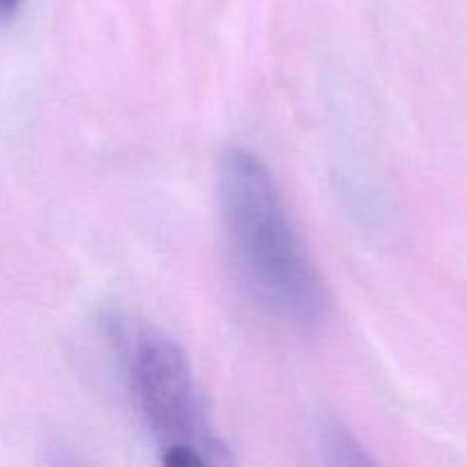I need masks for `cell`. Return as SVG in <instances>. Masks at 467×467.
I'll use <instances>...</instances> for the list:
<instances>
[{"label":"cell","instance_id":"cell-1","mask_svg":"<svg viewBox=\"0 0 467 467\" xmlns=\"http://www.w3.org/2000/svg\"><path fill=\"white\" fill-rule=\"evenodd\" d=\"M222 213L233 260L251 295L281 322L310 328L328 295L281 190L258 155L235 149L222 167Z\"/></svg>","mask_w":467,"mask_h":467},{"label":"cell","instance_id":"cell-2","mask_svg":"<svg viewBox=\"0 0 467 467\" xmlns=\"http://www.w3.org/2000/svg\"><path fill=\"white\" fill-rule=\"evenodd\" d=\"M130 390L137 410L162 445L164 465L222 463L223 450L205 431L190 363L176 342L160 333L140 336L130 358Z\"/></svg>","mask_w":467,"mask_h":467},{"label":"cell","instance_id":"cell-3","mask_svg":"<svg viewBox=\"0 0 467 467\" xmlns=\"http://www.w3.org/2000/svg\"><path fill=\"white\" fill-rule=\"evenodd\" d=\"M21 3L23 0H0V16H7V14L16 12Z\"/></svg>","mask_w":467,"mask_h":467}]
</instances>
